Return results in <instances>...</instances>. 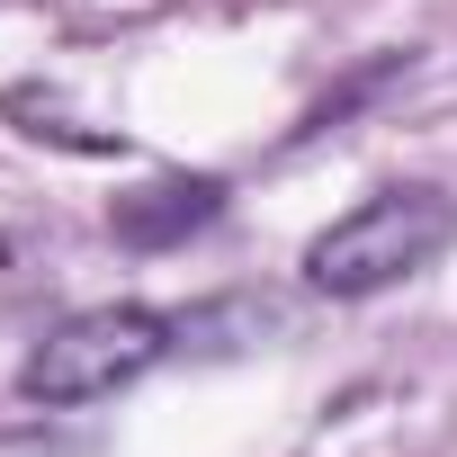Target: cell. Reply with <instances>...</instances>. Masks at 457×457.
<instances>
[{"label":"cell","instance_id":"6da1fadb","mask_svg":"<svg viewBox=\"0 0 457 457\" xmlns=\"http://www.w3.org/2000/svg\"><path fill=\"white\" fill-rule=\"evenodd\" d=\"M448 234H457V206L439 188H377L305 243V287L314 296H386V287L421 278L448 252Z\"/></svg>","mask_w":457,"mask_h":457},{"label":"cell","instance_id":"7a4b0ae2","mask_svg":"<svg viewBox=\"0 0 457 457\" xmlns=\"http://www.w3.org/2000/svg\"><path fill=\"white\" fill-rule=\"evenodd\" d=\"M170 314L153 305H90V314H63L28 359H19V395L28 403H99L117 386H135L162 350H170Z\"/></svg>","mask_w":457,"mask_h":457},{"label":"cell","instance_id":"3957f363","mask_svg":"<svg viewBox=\"0 0 457 457\" xmlns=\"http://www.w3.org/2000/svg\"><path fill=\"white\" fill-rule=\"evenodd\" d=\"M215 215H224V179L215 170H162V179H144V188H126L108 206V234L126 252H179Z\"/></svg>","mask_w":457,"mask_h":457},{"label":"cell","instance_id":"277c9868","mask_svg":"<svg viewBox=\"0 0 457 457\" xmlns=\"http://www.w3.org/2000/svg\"><path fill=\"white\" fill-rule=\"evenodd\" d=\"M395 72H403V54H377V63H359V72H350V81H341L332 99H314V108H305V126H296V144H305V135H323V126H341V117H350L359 99H377V90H386Z\"/></svg>","mask_w":457,"mask_h":457}]
</instances>
